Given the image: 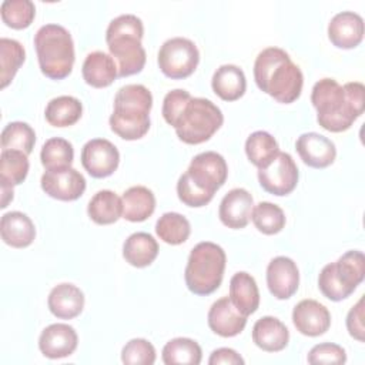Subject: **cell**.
I'll use <instances>...</instances> for the list:
<instances>
[{"mask_svg":"<svg viewBox=\"0 0 365 365\" xmlns=\"http://www.w3.org/2000/svg\"><path fill=\"white\" fill-rule=\"evenodd\" d=\"M311 103L317 110V121L324 130L342 133L349 130L354 121L362 115L365 87L359 81L341 86L336 80L325 77L314 84Z\"/></svg>","mask_w":365,"mask_h":365,"instance_id":"6da1fadb","label":"cell"},{"mask_svg":"<svg viewBox=\"0 0 365 365\" xmlns=\"http://www.w3.org/2000/svg\"><path fill=\"white\" fill-rule=\"evenodd\" d=\"M254 80L257 87L282 104L297 101L302 93L304 74L279 47H267L254 61Z\"/></svg>","mask_w":365,"mask_h":365,"instance_id":"7a4b0ae2","label":"cell"},{"mask_svg":"<svg viewBox=\"0 0 365 365\" xmlns=\"http://www.w3.org/2000/svg\"><path fill=\"white\" fill-rule=\"evenodd\" d=\"M144 24L135 14H121L113 19L106 30V43L114 58L118 77H130L143 71L147 60L141 44Z\"/></svg>","mask_w":365,"mask_h":365,"instance_id":"3957f363","label":"cell"},{"mask_svg":"<svg viewBox=\"0 0 365 365\" xmlns=\"http://www.w3.org/2000/svg\"><path fill=\"white\" fill-rule=\"evenodd\" d=\"M151 108L153 94L145 86H123L115 93L114 110L108 118L111 131L127 141L143 138L151 125Z\"/></svg>","mask_w":365,"mask_h":365,"instance_id":"277c9868","label":"cell"},{"mask_svg":"<svg viewBox=\"0 0 365 365\" xmlns=\"http://www.w3.org/2000/svg\"><path fill=\"white\" fill-rule=\"evenodd\" d=\"M40 71L51 80H63L73 71L76 53L70 31L60 24H44L34 34Z\"/></svg>","mask_w":365,"mask_h":365,"instance_id":"5b68a950","label":"cell"},{"mask_svg":"<svg viewBox=\"0 0 365 365\" xmlns=\"http://www.w3.org/2000/svg\"><path fill=\"white\" fill-rule=\"evenodd\" d=\"M227 255L222 247L211 241L198 242L190 252L184 271L187 288L195 295L215 292L224 278Z\"/></svg>","mask_w":365,"mask_h":365,"instance_id":"8992f818","label":"cell"},{"mask_svg":"<svg viewBox=\"0 0 365 365\" xmlns=\"http://www.w3.org/2000/svg\"><path fill=\"white\" fill-rule=\"evenodd\" d=\"M224 114L211 100L191 97L173 125L180 141L197 145L208 141L222 125Z\"/></svg>","mask_w":365,"mask_h":365,"instance_id":"52a82bcc","label":"cell"},{"mask_svg":"<svg viewBox=\"0 0 365 365\" xmlns=\"http://www.w3.org/2000/svg\"><path fill=\"white\" fill-rule=\"evenodd\" d=\"M157 63L165 77L182 80L195 71L200 63V51L190 38L173 37L165 40L160 47Z\"/></svg>","mask_w":365,"mask_h":365,"instance_id":"ba28073f","label":"cell"},{"mask_svg":"<svg viewBox=\"0 0 365 365\" xmlns=\"http://www.w3.org/2000/svg\"><path fill=\"white\" fill-rule=\"evenodd\" d=\"M299 171L291 154L279 151L264 168L258 170V181L268 194L284 197L291 194L298 184Z\"/></svg>","mask_w":365,"mask_h":365,"instance_id":"9c48e42d","label":"cell"},{"mask_svg":"<svg viewBox=\"0 0 365 365\" xmlns=\"http://www.w3.org/2000/svg\"><path fill=\"white\" fill-rule=\"evenodd\" d=\"M185 173L198 188L214 195L227 181L228 165L221 154L204 151L191 160Z\"/></svg>","mask_w":365,"mask_h":365,"instance_id":"30bf717a","label":"cell"},{"mask_svg":"<svg viewBox=\"0 0 365 365\" xmlns=\"http://www.w3.org/2000/svg\"><path fill=\"white\" fill-rule=\"evenodd\" d=\"M120 164L117 147L106 138L88 140L81 148V165L93 178H106L114 174Z\"/></svg>","mask_w":365,"mask_h":365,"instance_id":"8fae6325","label":"cell"},{"mask_svg":"<svg viewBox=\"0 0 365 365\" xmlns=\"http://www.w3.org/2000/svg\"><path fill=\"white\" fill-rule=\"evenodd\" d=\"M40 185L54 200L76 201L84 194L87 182L80 171L70 167L60 171H46L41 175Z\"/></svg>","mask_w":365,"mask_h":365,"instance_id":"7c38bea8","label":"cell"},{"mask_svg":"<svg viewBox=\"0 0 365 365\" xmlns=\"http://www.w3.org/2000/svg\"><path fill=\"white\" fill-rule=\"evenodd\" d=\"M267 287L277 299H289L299 287V269L295 261L285 255H278L268 262Z\"/></svg>","mask_w":365,"mask_h":365,"instance_id":"4fadbf2b","label":"cell"},{"mask_svg":"<svg viewBox=\"0 0 365 365\" xmlns=\"http://www.w3.org/2000/svg\"><path fill=\"white\" fill-rule=\"evenodd\" d=\"M295 150L302 163L311 168H327L336 158L334 141L314 131L301 134L295 141Z\"/></svg>","mask_w":365,"mask_h":365,"instance_id":"5bb4252c","label":"cell"},{"mask_svg":"<svg viewBox=\"0 0 365 365\" xmlns=\"http://www.w3.org/2000/svg\"><path fill=\"white\" fill-rule=\"evenodd\" d=\"M292 324L305 336L324 335L331 327V314L315 299H302L292 309Z\"/></svg>","mask_w":365,"mask_h":365,"instance_id":"9a60e30c","label":"cell"},{"mask_svg":"<svg viewBox=\"0 0 365 365\" xmlns=\"http://www.w3.org/2000/svg\"><path fill=\"white\" fill-rule=\"evenodd\" d=\"M78 345L76 329L68 324H51L46 327L38 338L40 352L50 359H60L74 354Z\"/></svg>","mask_w":365,"mask_h":365,"instance_id":"2e32d148","label":"cell"},{"mask_svg":"<svg viewBox=\"0 0 365 365\" xmlns=\"http://www.w3.org/2000/svg\"><path fill=\"white\" fill-rule=\"evenodd\" d=\"M247 318L234 307L230 297H222L212 302L207 314L210 329L222 338H232L241 334L247 325Z\"/></svg>","mask_w":365,"mask_h":365,"instance_id":"e0dca14e","label":"cell"},{"mask_svg":"<svg viewBox=\"0 0 365 365\" xmlns=\"http://www.w3.org/2000/svg\"><path fill=\"white\" fill-rule=\"evenodd\" d=\"M254 208V198L245 188H232L221 200L218 208L220 221L231 228H245L251 220V211Z\"/></svg>","mask_w":365,"mask_h":365,"instance_id":"ac0fdd59","label":"cell"},{"mask_svg":"<svg viewBox=\"0 0 365 365\" xmlns=\"http://www.w3.org/2000/svg\"><path fill=\"white\" fill-rule=\"evenodd\" d=\"M328 38L332 46L344 50L358 47L364 40V20L358 13H336L328 24Z\"/></svg>","mask_w":365,"mask_h":365,"instance_id":"d6986e66","label":"cell"},{"mask_svg":"<svg viewBox=\"0 0 365 365\" xmlns=\"http://www.w3.org/2000/svg\"><path fill=\"white\" fill-rule=\"evenodd\" d=\"M83 291L70 282L56 285L47 298L50 312L58 319H73L83 312L84 308Z\"/></svg>","mask_w":365,"mask_h":365,"instance_id":"ffe728a7","label":"cell"},{"mask_svg":"<svg viewBox=\"0 0 365 365\" xmlns=\"http://www.w3.org/2000/svg\"><path fill=\"white\" fill-rule=\"evenodd\" d=\"M0 234L4 244L13 248H27L36 238V227L27 214L10 211L1 215Z\"/></svg>","mask_w":365,"mask_h":365,"instance_id":"44dd1931","label":"cell"},{"mask_svg":"<svg viewBox=\"0 0 365 365\" xmlns=\"http://www.w3.org/2000/svg\"><path fill=\"white\" fill-rule=\"evenodd\" d=\"M252 342L265 352H279L289 342V331L275 317H262L252 327Z\"/></svg>","mask_w":365,"mask_h":365,"instance_id":"7402d4cb","label":"cell"},{"mask_svg":"<svg viewBox=\"0 0 365 365\" xmlns=\"http://www.w3.org/2000/svg\"><path fill=\"white\" fill-rule=\"evenodd\" d=\"M81 74L84 81L94 88H104L118 77V68L114 58L104 51H91L83 61Z\"/></svg>","mask_w":365,"mask_h":365,"instance_id":"603a6c76","label":"cell"},{"mask_svg":"<svg viewBox=\"0 0 365 365\" xmlns=\"http://www.w3.org/2000/svg\"><path fill=\"white\" fill-rule=\"evenodd\" d=\"M212 91L224 101L240 100L247 90V78L242 71L235 64L220 66L211 78Z\"/></svg>","mask_w":365,"mask_h":365,"instance_id":"cb8c5ba5","label":"cell"},{"mask_svg":"<svg viewBox=\"0 0 365 365\" xmlns=\"http://www.w3.org/2000/svg\"><path fill=\"white\" fill-rule=\"evenodd\" d=\"M230 299L242 315L254 314L259 307V291L255 278L245 271L235 272L230 279Z\"/></svg>","mask_w":365,"mask_h":365,"instance_id":"d4e9b609","label":"cell"},{"mask_svg":"<svg viewBox=\"0 0 365 365\" xmlns=\"http://www.w3.org/2000/svg\"><path fill=\"white\" fill-rule=\"evenodd\" d=\"M123 218L130 222H143L155 211V195L144 185H133L121 197Z\"/></svg>","mask_w":365,"mask_h":365,"instance_id":"484cf974","label":"cell"},{"mask_svg":"<svg viewBox=\"0 0 365 365\" xmlns=\"http://www.w3.org/2000/svg\"><path fill=\"white\" fill-rule=\"evenodd\" d=\"M158 255V242L148 232H134L123 244V257L125 262L135 268L151 265Z\"/></svg>","mask_w":365,"mask_h":365,"instance_id":"4316f807","label":"cell"},{"mask_svg":"<svg viewBox=\"0 0 365 365\" xmlns=\"http://www.w3.org/2000/svg\"><path fill=\"white\" fill-rule=\"evenodd\" d=\"M87 214L98 225L114 224L123 217L121 198L111 190H100L88 201Z\"/></svg>","mask_w":365,"mask_h":365,"instance_id":"83f0119b","label":"cell"},{"mask_svg":"<svg viewBox=\"0 0 365 365\" xmlns=\"http://www.w3.org/2000/svg\"><path fill=\"white\" fill-rule=\"evenodd\" d=\"M83 115V104L73 96H58L51 98L44 110L46 121L53 127L74 125Z\"/></svg>","mask_w":365,"mask_h":365,"instance_id":"f1b7e54d","label":"cell"},{"mask_svg":"<svg viewBox=\"0 0 365 365\" xmlns=\"http://www.w3.org/2000/svg\"><path fill=\"white\" fill-rule=\"evenodd\" d=\"M161 358L165 365H198L202 359V351L197 341L178 336L164 345Z\"/></svg>","mask_w":365,"mask_h":365,"instance_id":"f546056e","label":"cell"},{"mask_svg":"<svg viewBox=\"0 0 365 365\" xmlns=\"http://www.w3.org/2000/svg\"><path fill=\"white\" fill-rule=\"evenodd\" d=\"M279 153L278 141L264 130L254 131L245 141V154L258 170L267 167Z\"/></svg>","mask_w":365,"mask_h":365,"instance_id":"4dcf8cb0","label":"cell"},{"mask_svg":"<svg viewBox=\"0 0 365 365\" xmlns=\"http://www.w3.org/2000/svg\"><path fill=\"white\" fill-rule=\"evenodd\" d=\"M74 160L73 144L61 137L48 138L40 151V161L46 171H60L70 168Z\"/></svg>","mask_w":365,"mask_h":365,"instance_id":"1f68e13d","label":"cell"},{"mask_svg":"<svg viewBox=\"0 0 365 365\" xmlns=\"http://www.w3.org/2000/svg\"><path fill=\"white\" fill-rule=\"evenodd\" d=\"M26 60V50L14 38H0V87L6 88Z\"/></svg>","mask_w":365,"mask_h":365,"instance_id":"d6a6232c","label":"cell"},{"mask_svg":"<svg viewBox=\"0 0 365 365\" xmlns=\"http://www.w3.org/2000/svg\"><path fill=\"white\" fill-rule=\"evenodd\" d=\"M155 234L165 244L180 245L188 240L191 224L180 212H164L155 222Z\"/></svg>","mask_w":365,"mask_h":365,"instance_id":"836d02e7","label":"cell"},{"mask_svg":"<svg viewBox=\"0 0 365 365\" xmlns=\"http://www.w3.org/2000/svg\"><path fill=\"white\" fill-rule=\"evenodd\" d=\"M251 221L265 235H275L285 227L287 218L282 208L269 201H261L251 211Z\"/></svg>","mask_w":365,"mask_h":365,"instance_id":"e575fe53","label":"cell"},{"mask_svg":"<svg viewBox=\"0 0 365 365\" xmlns=\"http://www.w3.org/2000/svg\"><path fill=\"white\" fill-rule=\"evenodd\" d=\"M335 269L342 284L349 289L355 291L356 287L364 281L365 277V257L362 251L351 250L342 254L335 262Z\"/></svg>","mask_w":365,"mask_h":365,"instance_id":"d590c367","label":"cell"},{"mask_svg":"<svg viewBox=\"0 0 365 365\" xmlns=\"http://www.w3.org/2000/svg\"><path fill=\"white\" fill-rule=\"evenodd\" d=\"M30 163L27 154L19 150H1L0 154V182L20 185L29 174Z\"/></svg>","mask_w":365,"mask_h":365,"instance_id":"8d00e7d4","label":"cell"},{"mask_svg":"<svg viewBox=\"0 0 365 365\" xmlns=\"http://www.w3.org/2000/svg\"><path fill=\"white\" fill-rule=\"evenodd\" d=\"M36 144L33 127L24 121H11L1 131V150H19L30 154Z\"/></svg>","mask_w":365,"mask_h":365,"instance_id":"74e56055","label":"cell"},{"mask_svg":"<svg viewBox=\"0 0 365 365\" xmlns=\"http://www.w3.org/2000/svg\"><path fill=\"white\" fill-rule=\"evenodd\" d=\"M3 23L14 30L30 27L36 17V6L31 0H4L0 6Z\"/></svg>","mask_w":365,"mask_h":365,"instance_id":"f35d334b","label":"cell"},{"mask_svg":"<svg viewBox=\"0 0 365 365\" xmlns=\"http://www.w3.org/2000/svg\"><path fill=\"white\" fill-rule=\"evenodd\" d=\"M155 358L154 345L144 338H133L121 349V362L127 365H153Z\"/></svg>","mask_w":365,"mask_h":365,"instance_id":"ab89813d","label":"cell"},{"mask_svg":"<svg viewBox=\"0 0 365 365\" xmlns=\"http://www.w3.org/2000/svg\"><path fill=\"white\" fill-rule=\"evenodd\" d=\"M318 288L325 298H328L329 301H334V302L346 299L351 294H354L339 279L334 262L327 264L321 269L319 277H318Z\"/></svg>","mask_w":365,"mask_h":365,"instance_id":"60d3db41","label":"cell"},{"mask_svg":"<svg viewBox=\"0 0 365 365\" xmlns=\"http://www.w3.org/2000/svg\"><path fill=\"white\" fill-rule=\"evenodd\" d=\"M177 195L178 200L187 205V207H192V208H200L207 205L208 202H211V200L214 198V195L202 191L201 188H198L187 175V173L181 174L178 181H177Z\"/></svg>","mask_w":365,"mask_h":365,"instance_id":"b9f144b4","label":"cell"},{"mask_svg":"<svg viewBox=\"0 0 365 365\" xmlns=\"http://www.w3.org/2000/svg\"><path fill=\"white\" fill-rule=\"evenodd\" d=\"M308 364L317 365V364H335L342 365L346 362V352L345 349L332 342H322L318 345H314L307 356Z\"/></svg>","mask_w":365,"mask_h":365,"instance_id":"7bdbcfd3","label":"cell"},{"mask_svg":"<svg viewBox=\"0 0 365 365\" xmlns=\"http://www.w3.org/2000/svg\"><path fill=\"white\" fill-rule=\"evenodd\" d=\"M190 98L191 94L182 88H174L165 94L163 100L161 113L167 124H170L171 127L175 124L178 115L181 114L185 104L190 101Z\"/></svg>","mask_w":365,"mask_h":365,"instance_id":"ee69618b","label":"cell"},{"mask_svg":"<svg viewBox=\"0 0 365 365\" xmlns=\"http://www.w3.org/2000/svg\"><path fill=\"white\" fill-rule=\"evenodd\" d=\"M346 329H348V334L359 341V342H364L365 339V327H364V298L361 297L358 299V302L348 311V315H346Z\"/></svg>","mask_w":365,"mask_h":365,"instance_id":"f6af8a7d","label":"cell"},{"mask_svg":"<svg viewBox=\"0 0 365 365\" xmlns=\"http://www.w3.org/2000/svg\"><path fill=\"white\" fill-rule=\"evenodd\" d=\"M210 365H244V358L232 348L214 349L208 358Z\"/></svg>","mask_w":365,"mask_h":365,"instance_id":"bcb514c9","label":"cell"},{"mask_svg":"<svg viewBox=\"0 0 365 365\" xmlns=\"http://www.w3.org/2000/svg\"><path fill=\"white\" fill-rule=\"evenodd\" d=\"M14 197V191H13V185L7 184V182H1V208H6L9 205L10 201H13Z\"/></svg>","mask_w":365,"mask_h":365,"instance_id":"7dc6e473","label":"cell"}]
</instances>
